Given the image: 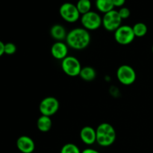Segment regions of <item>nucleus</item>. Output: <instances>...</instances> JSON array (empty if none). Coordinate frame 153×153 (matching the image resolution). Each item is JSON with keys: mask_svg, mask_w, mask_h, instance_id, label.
I'll return each instance as SVG.
<instances>
[{"mask_svg": "<svg viewBox=\"0 0 153 153\" xmlns=\"http://www.w3.org/2000/svg\"><path fill=\"white\" fill-rule=\"evenodd\" d=\"M113 3L114 7H122L125 4L126 0H113Z\"/></svg>", "mask_w": 153, "mask_h": 153, "instance_id": "4be33fe9", "label": "nucleus"}, {"mask_svg": "<svg viewBox=\"0 0 153 153\" xmlns=\"http://www.w3.org/2000/svg\"><path fill=\"white\" fill-rule=\"evenodd\" d=\"M135 35L132 27L129 25H121L114 31V39L120 45H128L133 42Z\"/></svg>", "mask_w": 153, "mask_h": 153, "instance_id": "0eeeda50", "label": "nucleus"}, {"mask_svg": "<svg viewBox=\"0 0 153 153\" xmlns=\"http://www.w3.org/2000/svg\"><path fill=\"white\" fill-rule=\"evenodd\" d=\"M60 16L67 22H76L80 18V13L76 4L70 2H65L59 8Z\"/></svg>", "mask_w": 153, "mask_h": 153, "instance_id": "423d86ee", "label": "nucleus"}, {"mask_svg": "<svg viewBox=\"0 0 153 153\" xmlns=\"http://www.w3.org/2000/svg\"><path fill=\"white\" fill-rule=\"evenodd\" d=\"M96 7L99 11L104 14L114 8L113 0H96Z\"/></svg>", "mask_w": 153, "mask_h": 153, "instance_id": "dca6fc26", "label": "nucleus"}, {"mask_svg": "<svg viewBox=\"0 0 153 153\" xmlns=\"http://www.w3.org/2000/svg\"><path fill=\"white\" fill-rule=\"evenodd\" d=\"M97 143L102 147H107L113 144L116 140V131L113 126L108 123H102L97 126Z\"/></svg>", "mask_w": 153, "mask_h": 153, "instance_id": "f03ea898", "label": "nucleus"}, {"mask_svg": "<svg viewBox=\"0 0 153 153\" xmlns=\"http://www.w3.org/2000/svg\"><path fill=\"white\" fill-rule=\"evenodd\" d=\"M60 153H82V152L76 144L68 143L63 146Z\"/></svg>", "mask_w": 153, "mask_h": 153, "instance_id": "6ab92c4d", "label": "nucleus"}, {"mask_svg": "<svg viewBox=\"0 0 153 153\" xmlns=\"http://www.w3.org/2000/svg\"><path fill=\"white\" fill-rule=\"evenodd\" d=\"M117 78L122 85L128 86L135 82L137 75L133 67L127 64H123L119 67L117 70Z\"/></svg>", "mask_w": 153, "mask_h": 153, "instance_id": "39448f33", "label": "nucleus"}, {"mask_svg": "<svg viewBox=\"0 0 153 153\" xmlns=\"http://www.w3.org/2000/svg\"><path fill=\"white\" fill-rule=\"evenodd\" d=\"M80 61L74 56H67L61 61V69L67 76L75 77L79 76L82 70Z\"/></svg>", "mask_w": 153, "mask_h": 153, "instance_id": "20e7f679", "label": "nucleus"}, {"mask_svg": "<svg viewBox=\"0 0 153 153\" xmlns=\"http://www.w3.org/2000/svg\"><path fill=\"white\" fill-rule=\"evenodd\" d=\"M59 101L55 97H48L43 99L39 105V111L41 115L51 117L59 110Z\"/></svg>", "mask_w": 153, "mask_h": 153, "instance_id": "1a4fd4ad", "label": "nucleus"}, {"mask_svg": "<svg viewBox=\"0 0 153 153\" xmlns=\"http://www.w3.org/2000/svg\"><path fill=\"white\" fill-rule=\"evenodd\" d=\"M133 31L135 37H143L146 34L148 31L147 25L143 22H137L132 26Z\"/></svg>", "mask_w": 153, "mask_h": 153, "instance_id": "f3484780", "label": "nucleus"}, {"mask_svg": "<svg viewBox=\"0 0 153 153\" xmlns=\"http://www.w3.org/2000/svg\"><path fill=\"white\" fill-rule=\"evenodd\" d=\"M82 153H100L99 151L96 150V149H91V148H88V149H85L82 151Z\"/></svg>", "mask_w": 153, "mask_h": 153, "instance_id": "5701e85b", "label": "nucleus"}, {"mask_svg": "<svg viewBox=\"0 0 153 153\" xmlns=\"http://www.w3.org/2000/svg\"><path fill=\"white\" fill-rule=\"evenodd\" d=\"M52 126V121L50 117L44 116L41 115L40 117L37 119V127L38 130L41 132H48L50 131Z\"/></svg>", "mask_w": 153, "mask_h": 153, "instance_id": "4468645a", "label": "nucleus"}, {"mask_svg": "<svg viewBox=\"0 0 153 153\" xmlns=\"http://www.w3.org/2000/svg\"><path fill=\"white\" fill-rule=\"evenodd\" d=\"M81 22L84 28L88 31H94L102 25V18L97 12L91 10L81 16Z\"/></svg>", "mask_w": 153, "mask_h": 153, "instance_id": "7ed1b4c3", "label": "nucleus"}, {"mask_svg": "<svg viewBox=\"0 0 153 153\" xmlns=\"http://www.w3.org/2000/svg\"><path fill=\"white\" fill-rule=\"evenodd\" d=\"M51 54L54 58L62 61L68 56V46L63 41H56L51 47Z\"/></svg>", "mask_w": 153, "mask_h": 153, "instance_id": "9b49d317", "label": "nucleus"}, {"mask_svg": "<svg viewBox=\"0 0 153 153\" xmlns=\"http://www.w3.org/2000/svg\"><path fill=\"white\" fill-rule=\"evenodd\" d=\"M118 13H119L120 16L121 17L122 19H126L131 15V11H130L129 9L126 7H122L119 10H118Z\"/></svg>", "mask_w": 153, "mask_h": 153, "instance_id": "412c9836", "label": "nucleus"}, {"mask_svg": "<svg viewBox=\"0 0 153 153\" xmlns=\"http://www.w3.org/2000/svg\"><path fill=\"white\" fill-rule=\"evenodd\" d=\"M16 146L22 153H32L35 149V143L33 139L26 135L20 136L17 139Z\"/></svg>", "mask_w": 153, "mask_h": 153, "instance_id": "9d476101", "label": "nucleus"}, {"mask_svg": "<svg viewBox=\"0 0 153 153\" xmlns=\"http://www.w3.org/2000/svg\"><path fill=\"white\" fill-rule=\"evenodd\" d=\"M76 5L81 15L85 14L91 11L92 7L91 0H79Z\"/></svg>", "mask_w": 153, "mask_h": 153, "instance_id": "a211bd4d", "label": "nucleus"}, {"mask_svg": "<svg viewBox=\"0 0 153 153\" xmlns=\"http://www.w3.org/2000/svg\"><path fill=\"white\" fill-rule=\"evenodd\" d=\"M152 53H153V46H152Z\"/></svg>", "mask_w": 153, "mask_h": 153, "instance_id": "393cba45", "label": "nucleus"}, {"mask_svg": "<svg viewBox=\"0 0 153 153\" xmlns=\"http://www.w3.org/2000/svg\"><path fill=\"white\" fill-rule=\"evenodd\" d=\"M80 138L86 145H93L97 142V131L91 126L83 127L80 131Z\"/></svg>", "mask_w": 153, "mask_h": 153, "instance_id": "f8f14e48", "label": "nucleus"}, {"mask_svg": "<svg viewBox=\"0 0 153 153\" xmlns=\"http://www.w3.org/2000/svg\"><path fill=\"white\" fill-rule=\"evenodd\" d=\"M68 33L67 32V30L63 25L59 24H55L53 26H52L50 29V35L54 40L57 41H63L67 38V36Z\"/></svg>", "mask_w": 153, "mask_h": 153, "instance_id": "ddd939ff", "label": "nucleus"}, {"mask_svg": "<svg viewBox=\"0 0 153 153\" xmlns=\"http://www.w3.org/2000/svg\"><path fill=\"white\" fill-rule=\"evenodd\" d=\"M91 37L89 31L84 28H76L69 31L66 43L75 50H82L89 46Z\"/></svg>", "mask_w": 153, "mask_h": 153, "instance_id": "f257e3e1", "label": "nucleus"}, {"mask_svg": "<svg viewBox=\"0 0 153 153\" xmlns=\"http://www.w3.org/2000/svg\"><path fill=\"white\" fill-rule=\"evenodd\" d=\"M4 54V43L0 40V57Z\"/></svg>", "mask_w": 153, "mask_h": 153, "instance_id": "b1692460", "label": "nucleus"}, {"mask_svg": "<svg viewBox=\"0 0 153 153\" xmlns=\"http://www.w3.org/2000/svg\"><path fill=\"white\" fill-rule=\"evenodd\" d=\"M79 76L84 81L91 82L97 77V72H96L95 69L93 68L92 67L87 66V67H84L83 68H82Z\"/></svg>", "mask_w": 153, "mask_h": 153, "instance_id": "2eb2a0df", "label": "nucleus"}, {"mask_svg": "<svg viewBox=\"0 0 153 153\" xmlns=\"http://www.w3.org/2000/svg\"><path fill=\"white\" fill-rule=\"evenodd\" d=\"M16 52V46L13 43H4V54L8 55H13Z\"/></svg>", "mask_w": 153, "mask_h": 153, "instance_id": "aec40b11", "label": "nucleus"}, {"mask_svg": "<svg viewBox=\"0 0 153 153\" xmlns=\"http://www.w3.org/2000/svg\"><path fill=\"white\" fill-rule=\"evenodd\" d=\"M122 20L118 10L114 9L104 14L102 17V26L107 31H115L121 26Z\"/></svg>", "mask_w": 153, "mask_h": 153, "instance_id": "6e6552de", "label": "nucleus"}]
</instances>
